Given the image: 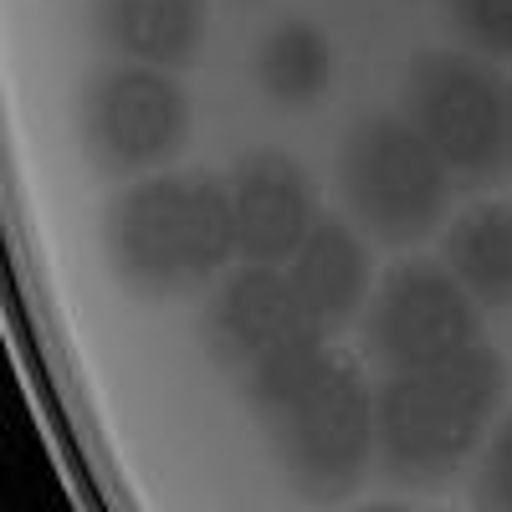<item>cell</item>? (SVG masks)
Instances as JSON below:
<instances>
[{"mask_svg": "<svg viewBox=\"0 0 512 512\" xmlns=\"http://www.w3.org/2000/svg\"><path fill=\"white\" fill-rule=\"evenodd\" d=\"M226 190L236 216V256L262 267L292 262L318 221V185L308 169L282 149H251L231 164Z\"/></svg>", "mask_w": 512, "mask_h": 512, "instance_id": "9", "label": "cell"}, {"mask_svg": "<svg viewBox=\"0 0 512 512\" xmlns=\"http://www.w3.org/2000/svg\"><path fill=\"white\" fill-rule=\"evenodd\" d=\"M446 267L482 308L512 303V205H472L446 231Z\"/></svg>", "mask_w": 512, "mask_h": 512, "instance_id": "13", "label": "cell"}, {"mask_svg": "<svg viewBox=\"0 0 512 512\" xmlns=\"http://www.w3.org/2000/svg\"><path fill=\"white\" fill-rule=\"evenodd\" d=\"M93 26L123 62L185 72L205 41V0H93Z\"/></svg>", "mask_w": 512, "mask_h": 512, "instance_id": "10", "label": "cell"}, {"mask_svg": "<svg viewBox=\"0 0 512 512\" xmlns=\"http://www.w3.org/2000/svg\"><path fill=\"white\" fill-rule=\"evenodd\" d=\"M338 190L379 241H425L451 200V175L410 118L369 113L338 149Z\"/></svg>", "mask_w": 512, "mask_h": 512, "instance_id": "4", "label": "cell"}, {"mask_svg": "<svg viewBox=\"0 0 512 512\" xmlns=\"http://www.w3.org/2000/svg\"><path fill=\"white\" fill-rule=\"evenodd\" d=\"M477 502L492 512H512V415L497 425V436L487 446L482 461V482H477Z\"/></svg>", "mask_w": 512, "mask_h": 512, "instance_id": "15", "label": "cell"}, {"mask_svg": "<svg viewBox=\"0 0 512 512\" xmlns=\"http://www.w3.org/2000/svg\"><path fill=\"white\" fill-rule=\"evenodd\" d=\"M282 472L303 497L333 502L359 487L374 456V384L344 354H333L292 400L262 415Z\"/></svg>", "mask_w": 512, "mask_h": 512, "instance_id": "3", "label": "cell"}, {"mask_svg": "<svg viewBox=\"0 0 512 512\" xmlns=\"http://www.w3.org/2000/svg\"><path fill=\"white\" fill-rule=\"evenodd\" d=\"M108 262L134 297L210 287L236 256L231 190L210 169H159L128 185L103 226Z\"/></svg>", "mask_w": 512, "mask_h": 512, "instance_id": "1", "label": "cell"}, {"mask_svg": "<svg viewBox=\"0 0 512 512\" xmlns=\"http://www.w3.org/2000/svg\"><path fill=\"white\" fill-rule=\"evenodd\" d=\"M318 318L303 308L292 277L262 262H246L241 272H231L205 303L200 318V338L210 359L226 374H236V384L262 364L267 354H277L282 344H292L303 328H313Z\"/></svg>", "mask_w": 512, "mask_h": 512, "instance_id": "8", "label": "cell"}, {"mask_svg": "<svg viewBox=\"0 0 512 512\" xmlns=\"http://www.w3.org/2000/svg\"><path fill=\"white\" fill-rule=\"evenodd\" d=\"M507 164H512V88H507Z\"/></svg>", "mask_w": 512, "mask_h": 512, "instance_id": "16", "label": "cell"}, {"mask_svg": "<svg viewBox=\"0 0 512 512\" xmlns=\"http://www.w3.org/2000/svg\"><path fill=\"white\" fill-rule=\"evenodd\" d=\"M77 134L103 175H149L190 144V98L164 67L118 62L88 77Z\"/></svg>", "mask_w": 512, "mask_h": 512, "instance_id": "6", "label": "cell"}, {"mask_svg": "<svg viewBox=\"0 0 512 512\" xmlns=\"http://www.w3.org/2000/svg\"><path fill=\"white\" fill-rule=\"evenodd\" d=\"M364 344L384 374L431 369L477 344V297L441 262H400L369 303Z\"/></svg>", "mask_w": 512, "mask_h": 512, "instance_id": "7", "label": "cell"}, {"mask_svg": "<svg viewBox=\"0 0 512 512\" xmlns=\"http://www.w3.org/2000/svg\"><path fill=\"white\" fill-rule=\"evenodd\" d=\"M328 77H333V47L313 21L287 16L256 41V88L272 103L308 108L328 93Z\"/></svg>", "mask_w": 512, "mask_h": 512, "instance_id": "12", "label": "cell"}, {"mask_svg": "<svg viewBox=\"0 0 512 512\" xmlns=\"http://www.w3.org/2000/svg\"><path fill=\"white\" fill-rule=\"evenodd\" d=\"M287 277H292L297 297H303V308L328 333H338L359 313L364 292H369V256L344 221L318 216L308 241L297 246V256L287 262Z\"/></svg>", "mask_w": 512, "mask_h": 512, "instance_id": "11", "label": "cell"}, {"mask_svg": "<svg viewBox=\"0 0 512 512\" xmlns=\"http://www.w3.org/2000/svg\"><path fill=\"white\" fill-rule=\"evenodd\" d=\"M507 395L502 354L472 344L431 369L384 374L374 390V456L395 482H441L477 451Z\"/></svg>", "mask_w": 512, "mask_h": 512, "instance_id": "2", "label": "cell"}, {"mask_svg": "<svg viewBox=\"0 0 512 512\" xmlns=\"http://www.w3.org/2000/svg\"><path fill=\"white\" fill-rule=\"evenodd\" d=\"M405 118L446 175L492 185L507 169V88L472 52H420L405 77Z\"/></svg>", "mask_w": 512, "mask_h": 512, "instance_id": "5", "label": "cell"}, {"mask_svg": "<svg viewBox=\"0 0 512 512\" xmlns=\"http://www.w3.org/2000/svg\"><path fill=\"white\" fill-rule=\"evenodd\" d=\"M461 41L482 57H512V0H451Z\"/></svg>", "mask_w": 512, "mask_h": 512, "instance_id": "14", "label": "cell"}]
</instances>
